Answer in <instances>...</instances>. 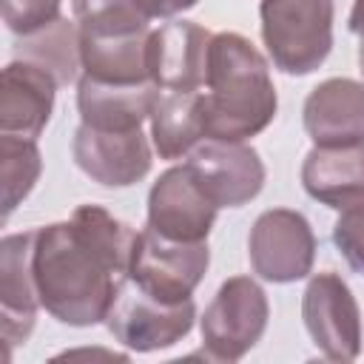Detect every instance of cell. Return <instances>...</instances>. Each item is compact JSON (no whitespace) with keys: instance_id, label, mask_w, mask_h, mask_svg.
Wrapping results in <instances>:
<instances>
[{"instance_id":"cell-1","label":"cell","mask_w":364,"mask_h":364,"mask_svg":"<svg viewBox=\"0 0 364 364\" xmlns=\"http://www.w3.org/2000/svg\"><path fill=\"white\" fill-rule=\"evenodd\" d=\"M31 273L40 307L71 327L105 321L122 279L74 230L71 219L37 228Z\"/></svg>"},{"instance_id":"cell-2","label":"cell","mask_w":364,"mask_h":364,"mask_svg":"<svg viewBox=\"0 0 364 364\" xmlns=\"http://www.w3.org/2000/svg\"><path fill=\"white\" fill-rule=\"evenodd\" d=\"M205 88V139L245 142L276 117L279 97L267 60L236 31L213 34Z\"/></svg>"},{"instance_id":"cell-3","label":"cell","mask_w":364,"mask_h":364,"mask_svg":"<svg viewBox=\"0 0 364 364\" xmlns=\"http://www.w3.org/2000/svg\"><path fill=\"white\" fill-rule=\"evenodd\" d=\"M262 40L284 74H313L333 48V0H262Z\"/></svg>"},{"instance_id":"cell-4","label":"cell","mask_w":364,"mask_h":364,"mask_svg":"<svg viewBox=\"0 0 364 364\" xmlns=\"http://www.w3.org/2000/svg\"><path fill=\"white\" fill-rule=\"evenodd\" d=\"M193 318H196L193 299L162 301L148 290H142L128 276H122L111 310L105 316V324L122 347L134 353H154L182 341L191 333Z\"/></svg>"},{"instance_id":"cell-5","label":"cell","mask_w":364,"mask_h":364,"mask_svg":"<svg viewBox=\"0 0 364 364\" xmlns=\"http://www.w3.org/2000/svg\"><path fill=\"white\" fill-rule=\"evenodd\" d=\"M270 318L264 290L250 276L222 282L202 316V347L213 361H239L256 347Z\"/></svg>"},{"instance_id":"cell-6","label":"cell","mask_w":364,"mask_h":364,"mask_svg":"<svg viewBox=\"0 0 364 364\" xmlns=\"http://www.w3.org/2000/svg\"><path fill=\"white\" fill-rule=\"evenodd\" d=\"M210 264L208 242H171L154 228L139 230L128 279L162 301H185Z\"/></svg>"},{"instance_id":"cell-7","label":"cell","mask_w":364,"mask_h":364,"mask_svg":"<svg viewBox=\"0 0 364 364\" xmlns=\"http://www.w3.org/2000/svg\"><path fill=\"white\" fill-rule=\"evenodd\" d=\"M247 256L259 279L273 284L299 282L313 270L316 262L313 228L299 210L270 208L250 228Z\"/></svg>"},{"instance_id":"cell-8","label":"cell","mask_w":364,"mask_h":364,"mask_svg":"<svg viewBox=\"0 0 364 364\" xmlns=\"http://www.w3.org/2000/svg\"><path fill=\"white\" fill-rule=\"evenodd\" d=\"M301 318L313 338L330 361H355L361 353V310L347 287V282L327 270L316 273L301 296Z\"/></svg>"},{"instance_id":"cell-9","label":"cell","mask_w":364,"mask_h":364,"mask_svg":"<svg viewBox=\"0 0 364 364\" xmlns=\"http://www.w3.org/2000/svg\"><path fill=\"white\" fill-rule=\"evenodd\" d=\"M216 210L188 162L168 168L148 193V228L171 242H205Z\"/></svg>"},{"instance_id":"cell-10","label":"cell","mask_w":364,"mask_h":364,"mask_svg":"<svg viewBox=\"0 0 364 364\" xmlns=\"http://www.w3.org/2000/svg\"><path fill=\"white\" fill-rule=\"evenodd\" d=\"M188 165L216 208H242L264 188V165L245 142L202 139L188 154Z\"/></svg>"},{"instance_id":"cell-11","label":"cell","mask_w":364,"mask_h":364,"mask_svg":"<svg viewBox=\"0 0 364 364\" xmlns=\"http://www.w3.org/2000/svg\"><path fill=\"white\" fill-rule=\"evenodd\" d=\"M71 154L80 171L105 188L136 185L151 171V145L139 128L105 131L82 122L74 131Z\"/></svg>"},{"instance_id":"cell-12","label":"cell","mask_w":364,"mask_h":364,"mask_svg":"<svg viewBox=\"0 0 364 364\" xmlns=\"http://www.w3.org/2000/svg\"><path fill=\"white\" fill-rule=\"evenodd\" d=\"M213 34L191 20H171L151 31L148 77L162 91H199L208 82Z\"/></svg>"},{"instance_id":"cell-13","label":"cell","mask_w":364,"mask_h":364,"mask_svg":"<svg viewBox=\"0 0 364 364\" xmlns=\"http://www.w3.org/2000/svg\"><path fill=\"white\" fill-rule=\"evenodd\" d=\"M37 230L0 239V333L6 344H23L37 321V287L31 273Z\"/></svg>"},{"instance_id":"cell-14","label":"cell","mask_w":364,"mask_h":364,"mask_svg":"<svg viewBox=\"0 0 364 364\" xmlns=\"http://www.w3.org/2000/svg\"><path fill=\"white\" fill-rule=\"evenodd\" d=\"M57 85L46 68L14 57L0 74V134L37 139L51 119Z\"/></svg>"},{"instance_id":"cell-15","label":"cell","mask_w":364,"mask_h":364,"mask_svg":"<svg viewBox=\"0 0 364 364\" xmlns=\"http://www.w3.org/2000/svg\"><path fill=\"white\" fill-rule=\"evenodd\" d=\"M304 131L321 145L364 142V85L350 77H330L318 82L304 100Z\"/></svg>"},{"instance_id":"cell-16","label":"cell","mask_w":364,"mask_h":364,"mask_svg":"<svg viewBox=\"0 0 364 364\" xmlns=\"http://www.w3.org/2000/svg\"><path fill=\"white\" fill-rule=\"evenodd\" d=\"M159 85L145 82H102L94 77H80L77 82V111L91 128L105 131H134L151 119Z\"/></svg>"},{"instance_id":"cell-17","label":"cell","mask_w":364,"mask_h":364,"mask_svg":"<svg viewBox=\"0 0 364 364\" xmlns=\"http://www.w3.org/2000/svg\"><path fill=\"white\" fill-rule=\"evenodd\" d=\"M304 191L336 210L364 202V142L353 145H316L301 162Z\"/></svg>"},{"instance_id":"cell-18","label":"cell","mask_w":364,"mask_h":364,"mask_svg":"<svg viewBox=\"0 0 364 364\" xmlns=\"http://www.w3.org/2000/svg\"><path fill=\"white\" fill-rule=\"evenodd\" d=\"M159 159H182L205 139V91H159L151 111Z\"/></svg>"},{"instance_id":"cell-19","label":"cell","mask_w":364,"mask_h":364,"mask_svg":"<svg viewBox=\"0 0 364 364\" xmlns=\"http://www.w3.org/2000/svg\"><path fill=\"white\" fill-rule=\"evenodd\" d=\"M17 60H28L40 68H46L60 85H68L77 80V71L82 68L80 57V26H74L65 17H57L51 26L26 34L14 46Z\"/></svg>"},{"instance_id":"cell-20","label":"cell","mask_w":364,"mask_h":364,"mask_svg":"<svg viewBox=\"0 0 364 364\" xmlns=\"http://www.w3.org/2000/svg\"><path fill=\"white\" fill-rule=\"evenodd\" d=\"M43 171L37 139L0 134V176H3V219L34 191Z\"/></svg>"},{"instance_id":"cell-21","label":"cell","mask_w":364,"mask_h":364,"mask_svg":"<svg viewBox=\"0 0 364 364\" xmlns=\"http://www.w3.org/2000/svg\"><path fill=\"white\" fill-rule=\"evenodd\" d=\"M60 3L63 0H3L6 28L17 37L34 34L60 17Z\"/></svg>"},{"instance_id":"cell-22","label":"cell","mask_w":364,"mask_h":364,"mask_svg":"<svg viewBox=\"0 0 364 364\" xmlns=\"http://www.w3.org/2000/svg\"><path fill=\"white\" fill-rule=\"evenodd\" d=\"M333 242L347 259V264L364 276V202L341 210L333 225Z\"/></svg>"},{"instance_id":"cell-23","label":"cell","mask_w":364,"mask_h":364,"mask_svg":"<svg viewBox=\"0 0 364 364\" xmlns=\"http://www.w3.org/2000/svg\"><path fill=\"white\" fill-rule=\"evenodd\" d=\"M139 6V11L145 17H173V14H182L188 9H193L199 0H134Z\"/></svg>"},{"instance_id":"cell-24","label":"cell","mask_w":364,"mask_h":364,"mask_svg":"<svg viewBox=\"0 0 364 364\" xmlns=\"http://www.w3.org/2000/svg\"><path fill=\"white\" fill-rule=\"evenodd\" d=\"M350 31L353 34H358L361 40H364V0H355L353 3V11H350Z\"/></svg>"},{"instance_id":"cell-25","label":"cell","mask_w":364,"mask_h":364,"mask_svg":"<svg viewBox=\"0 0 364 364\" xmlns=\"http://www.w3.org/2000/svg\"><path fill=\"white\" fill-rule=\"evenodd\" d=\"M358 65H361V74H364V40H361V46H358Z\"/></svg>"}]
</instances>
